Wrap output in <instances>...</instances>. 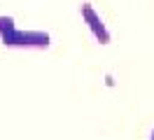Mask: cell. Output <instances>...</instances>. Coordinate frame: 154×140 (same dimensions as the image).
<instances>
[{
	"label": "cell",
	"mask_w": 154,
	"mask_h": 140,
	"mask_svg": "<svg viewBox=\"0 0 154 140\" xmlns=\"http://www.w3.org/2000/svg\"><path fill=\"white\" fill-rule=\"evenodd\" d=\"M79 14H82V19L87 21V26H89V30H91V35L96 37L100 45H110L112 35H110L107 26L103 23L100 14L94 9V5H91V2H82V5H79Z\"/></svg>",
	"instance_id": "cell-2"
},
{
	"label": "cell",
	"mask_w": 154,
	"mask_h": 140,
	"mask_svg": "<svg viewBox=\"0 0 154 140\" xmlns=\"http://www.w3.org/2000/svg\"><path fill=\"white\" fill-rule=\"evenodd\" d=\"M149 135H152V138H149V140H154V129H152V133H149Z\"/></svg>",
	"instance_id": "cell-4"
},
{
	"label": "cell",
	"mask_w": 154,
	"mask_h": 140,
	"mask_svg": "<svg viewBox=\"0 0 154 140\" xmlns=\"http://www.w3.org/2000/svg\"><path fill=\"white\" fill-rule=\"evenodd\" d=\"M5 47H17V49H47L51 37L45 30H19L14 28L7 35L0 37Z\"/></svg>",
	"instance_id": "cell-1"
},
{
	"label": "cell",
	"mask_w": 154,
	"mask_h": 140,
	"mask_svg": "<svg viewBox=\"0 0 154 140\" xmlns=\"http://www.w3.org/2000/svg\"><path fill=\"white\" fill-rule=\"evenodd\" d=\"M14 17H5V14H0V37L7 35L10 30H14Z\"/></svg>",
	"instance_id": "cell-3"
}]
</instances>
